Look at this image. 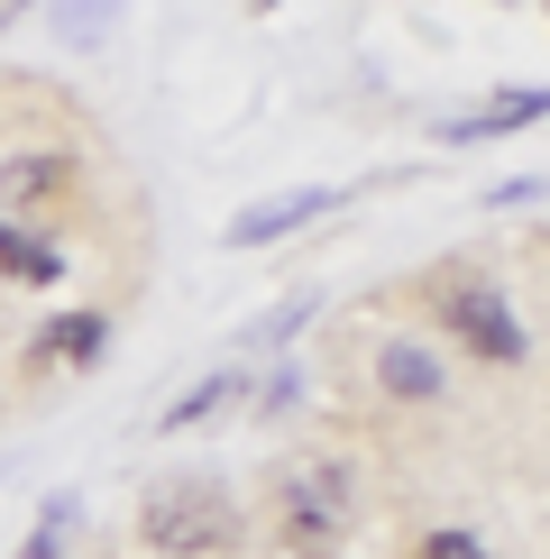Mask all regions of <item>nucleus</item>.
Returning a JSON list of instances; mask_svg holds the SVG:
<instances>
[{
	"instance_id": "nucleus-11",
	"label": "nucleus",
	"mask_w": 550,
	"mask_h": 559,
	"mask_svg": "<svg viewBox=\"0 0 550 559\" xmlns=\"http://www.w3.org/2000/svg\"><path fill=\"white\" fill-rule=\"evenodd\" d=\"M37 523H46V532H37V542H28V559H56V550H64V523H74V504L56 496V504H46V514H37Z\"/></svg>"
},
{
	"instance_id": "nucleus-4",
	"label": "nucleus",
	"mask_w": 550,
	"mask_h": 559,
	"mask_svg": "<svg viewBox=\"0 0 550 559\" xmlns=\"http://www.w3.org/2000/svg\"><path fill=\"white\" fill-rule=\"evenodd\" d=\"M64 183H74V156H64V147H28V156H10V166H0V221H19L28 202L64 193Z\"/></svg>"
},
{
	"instance_id": "nucleus-3",
	"label": "nucleus",
	"mask_w": 550,
	"mask_h": 559,
	"mask_svg": "<svg viewBox=\"0 0 550 559\" xmlns=\"http://www.w3.org/2000/svg\"><path fill=\"white\" fill-rule=\"evenodd\" d=\"M441 331L468 340L487 367H514L523 358V321H514V302H504L495 285H450L441 294Z\"/></svg>"
},
{
	"instance_id": "nucleus-6",
	"label": "nucleus",
	"mask_w": 550,
	"mask_h": 559,
	"mask_svg": "<svg viewBox=\"0 0 550 559\" xmlns=\"http://www.w3.org/2000/svg\"><path fill=\"white\" fill-rule=\"evenodd\" d=\"M101 340H110V321H101V312H56V321H46V331L28 340V367H64V358L83 367Z\"/></svg>"
},
{
	"instance_id": "nucleus-10",
	"label": "nucleus",
	"mask_w": 550,
	"mask_h": 559,
	"mask_svg": "<svg viewBox=\"0 0 550 559\" xmlns=\"http://www.w3.org/2000/svg\"><path fill=\"white\" fill-rule=\"evenodd\" d=\"M101 19H110V0H64L56 28H64V37H101Z\"/></svg>"
},
{
	"instance_id": "nucleus-1",
	"label": "nucleus",
	"mask_w": 550,
	"mask_h": 559,
	"mask_svg": "<svg viewBox=\"0 0 550 559\" xmlns=\"http://www.w3.org/2000/svg\"><path fill=\"white\" fill-rule=\"evenodd\" d=\"M138 542L156 559H212L239 542V504H229L220 477H156L138 496Z\"/></svg>"
},
{
	"instance_id": "nucleus-5",
	"label": "nucleus",
	"mask_w": 550,
	"mask_h": 559,
	"mask_svg": "<svg viewBox=\"0 0 550 559\" xmlns=\"http://www.w3.org/2000/svg\"><path fill=\"white\" fill-rule=\"evenodd\" d=\"M331 202H339V193H321V183H312V193H275V202H248V212L229 221V248H266V239H285V229L321 221Z\"/></svg>"
},
{
	"instance_id": "nucleus-13",
	"label": "nucleus",
	"mask_w": 550,
	"mask_h": 559,
	"mask_svg": "<svg viewBox=\"0 0 550 559\" xmlns=\"http://www.w3.org/2000/svg\"><path fill=\"white\" fill-rule=\"evenodd\" d=\"M19 10H28V0H0V28H10V19H19Z\"/></svg>"
},
{
	"instance_id": "nucleus-7",
	"label": "nucleus",
	"mask_w": 550,
	"mask_h": 559,
	"mask_svg": "<svg viewBox=\"0 0 550 559\" xmlns=\"http://www.w3.org/2000/svg\"><path fill=\"white\" fill-rule=\"evenodd\" d=\"M376 377H385L395 404H431V394H441V358H431V348H412V340H395V348L376 358Z\"/></svg>"
},
{
	"instance_id": "nucleus-2",
	"label": "nucleus",
	"mask_w": 550,
	"mask_h": 559,
	"mask_svg": "<svg viewBox=\"0 0 550 559\" xmlns=\"http://www.w3.org/2000/svg\"><path fill=\"white\" fill-rule=\"evenodd\" d=\"M266 523H275V542H285L294 559H331L339 542H349V523H358L349 468H339V459H303V468H285V477H275Z\"/></svg>"
},
{
	"instance_id": "nucleus-8",
	"label": "nucleus",
	"mask_w": 550,
	"mask_h": 559,
	"mask_svg": "<svg viewBox=\"0 0 550 559\" xmlns=\"http://www.w3.org/2000/svg\"><path fill=\"white\" fill-rule=\"evenodd\" d=\"M0 266H10L19 275V285H56V248H46V239H28V221H0Z\"/></svg>"
},
{
	"instance_id": "nucleus-9",
	"label": "nucleus",
	"mask_w": 550,
	"mask_h": 559,
	"mask_svg": "<svg viewBox=\"0 0 550 559\" xmlns=\"http://www.w3.org/2000/svg\"><path fill=\"white\" fill-rule=\"evenodd\" d=\"M523 120H550V92H514V102L477 110V120H450V138H487V129H523Z\"/></svg>"
},
{
	"instance_id": "nucleus-12",
	"label": "nucleus",
	"mask_w": 550,
	"mask_h": 559,
	"mask_svg": "<svg viewBox=\"0 0 550 559\" xmlns=\"http://www.w3.org/2000/svg\"><path fill=\"white\" fill-rule=\"evenodd\" d=\"M422 559H487V550H477L468 532H431V542H422Z\"/></svg>"
}]
</instances>
